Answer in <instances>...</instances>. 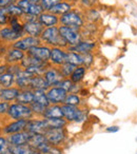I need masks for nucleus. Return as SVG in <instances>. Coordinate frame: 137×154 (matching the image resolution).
I'll return each instance as SVG.
<instances>
[{
  "label": "nucleus",
  "mask_w": 137,
  "mask_h": 154,
  "mask_svg": "<svg viewBox=\"0 0 137 154\" xmlns=\"http://www.w3.org/2000/svg\"><path fill=\"white\" fill-rule=\"evenodd\" d=\"M41 42H44L45 45H49L50 48H62L66 49L68 43L62 38L59 32V26H51V28H45L40 36Z\"/></svg>",
  "instance_id": "1"
},
{
  "label": "nucleus",
  "mask_w": 137,
  "mask_h": 154,
  "mask_svg": "<svg viewBox=\"0 0 137 154\" xmlns=\"http://www.w3.org/2000/svg\"><path fill=\"white\" fill-rule=\"evenodd\" d=\"M8 115L16 120H20V119L30 120L34 117V113H33L30 106L22 105V103H18L10 105Z\"/></svg>",
  "instance_id": "2"
},
{
  "label": "nucleus",
  "mask_w": 137,
  "mask_h": 154,
  "mask_svg": "<svg viewBox=\"0 0 137 154\" xmlns=\"http://www.w3.org/2000/svg\"><path fill=\"white\" fill-rule=\"evenodd\" d=\"M61 109L63 118L68 122H82L87 118L86 111L80 109L79 107L61 105Z\"/></svg>",
  "instance_id": "3"
},
{
  "label": "nucleus",
  "mask_w": 137,
  "mask_h": 154,
  "mask_svg": "<svg viewBox=\"0 0 137 154\" xmlns=\"http://www.w3.org/2000/svg\"><path fill=\"white\" fill-rule=\"evenodd\" d=\"M59 23H61V26H70V28L81 30V28L84 26V20L81 14L78 13L77 11L72 10L71 12H68V13L60 16Z\"/></svg>",
  "instance_id": "4"
},
{
  "label": "nucleus",
  "mask_w": 137,
  "mask_h": 154,
  "mask_svg": "<svg viewBox=\"0 0 137 154\" xmlns=\"http://www.w3.org/2000/svg\"><path fill=\"white\" fill-rule=\"evenodd\" d=\"M59 32L62 38L66 41L68 47H73L76 45L82 40V34L80 30L74 28H70V26H59Z\"/></svg>",
  "instance_id": "5"
},
{
  "label": "nucleus",
  "mask_w": 137,
  "mask_h": 154,
  "mask_svg": "<svg viewBox=\"0 0 137 154\" xmlns=\"http://www.w3.org/2000/svg\"><path fill=\"white\" fill-rule=\"evenodd\" d=\"M44 136L47 138V143L51 146L54 147H58L61 143H63V141L66 138L65 130L64 128H59V129H49L47 132L44 133Z\"/></svg>",
  "instance_id": "6"
},
{
  "label": "nucleus",
  "mask_w": 137,
  "mask_h": 154,
  "mask_svg": "<svg viewBox=\"0 0 137 154\" xmlns=\"http://www.w3.org/2000/svg\"><path fill=\"white\" fill-rule=\"evenodd\" d=\"M68 94L60 87H51L47 90V96L51 105H63Z\"/></svg>",
  "instance_id": "7"
},
{
  "label": "nucleus",
  "mask_w": 137,
  "mask_h": 154,
  "mask_svg": "<svg viewBox=\"0 0 137 154\" xmlns=\"http://www.w3.org/2000/svg\"><path fill=\"white\" fill-rule=\"evenodd\" d=\"M17 5H19L21 8V10L23 11V14H26V15L39 17L44 12V10L41 7L40 3H33L31 2L30 0H18Z\"/></svg>",
  "instance_id": "8"
},
{
  "label": "nucleus",
  "mask_w": 137,
  "mask_h": 154,
  "mask_svg": "<svg viewBox=\"0 0 137 154\" xmlns=\"http://www.w3.org/2000/svg\"><path fill=\"white\" fill-rule=\"evenodd\" d=\"M44 77L45 82H47L49 87H57L59 85V82L63 79L64 77L62 76V74L60 73L58 66H47V69L45 70V72L42 75Z\"/></svg>",
  "instance_id": "9"
},
{
  "label": "nucleus",
  "mask_w": 137,
  "mask_h": 154,
  "mask_svg": "<svg viewBox=\"0 0 137 154\" xmlns=\"http://www.w3.org/2000/svg\"><path fill=\"white\" fill-rule=\"evenodd\" d=\"M41 43L40 38H37V37L33 36H26L20 38L19 40L15 41V43L13 45V48L18 50H21L23 52H28L29 50H31L32 48L37 47Z\"/></svg>",
  "instance_id": "10"
},
{
  "label": "nucleus",
  "mask_w": 137,
  "mask_h": 154,
  "mask_svg": "<svg viewBox=\"0 0 137 154\" xmlns=\"http://www.w3.org/2000/svg\"><path fill=\"white\" fill-rule=\"evenodd\" d=\"M28 55L35 57L37 59L41 60L43 62H50V57H51V48L49 45H37V47L32 48L28 51Z\"/></svg>",
  "instance_id": "11"
},
{
  "label": "nucleus",
  "mask_w": 137,
  "mask_h": 154,
  "mask_svg": "<svg viewBox=\"0 0 137 154\" xmlns=\"http://www.w3.org/2000/svg\"><path fill=\"white\" fill-rule=\"evenodd\" d=\"M44 26L38 21V20H34V21H26L23 22V31L24 34H28L29 36L37 37L40 38L41 34L44 31Z\"/></svg>",
  "instance_id": "12"
},
{
  "label": "nucleus",
  "mask_w": 137,
  "mask_h": 154,
  "mask_svg": "<svg viewBox=\"0 0 137 154\" xmlns=\"http://www.w3.org/2000/svg\"><path fill=\"white\" fill-rule=\"evenodd\" d=\"M26 130L33 134H44L49 129L43 117L37 119H30L26 126Z\"/></svg>",
  "instance_id": "13"
},
{
  "label": "nucleus",
  "mask_w": 137,
  "mask_h": 154,
  "mask_svg": "<svg viewBox=\"0 0 137 154\" xmlns=\"http://www.w3.org/2000/svg\"><path fill=\"white\" fill-rule=\"evenodd\" d=\"M96 48V42L94 41H88V40H81L78 45H73V47H68L66 50L71 52H75L80 55H84V54L92 53L93 51Z\"/></svg>",
  "instance_id": "14"
},
{
  "label": "nucleus",
  "mask_w": 137,
  "mask_h": 154,
  "mask_svg": "<svg viewBox=\"0 0 137 154\" xmlns=\"http://www.w3.org/2000/svg\"><path fill=\"white\" fill-rule=\"evenodd\" d=\"M65 55L66 51L62 48H57L54 47L51 48V57H50V63L54 66H58L65 62Z\"/></svg>",
  "instance_id": "15"
},
{
  "label": "nucleus",
  "mask_w": 137,
  "mask_h": 154,
  "mask_svg": "<svg viewBox=\"0 0 137 154\" xmlns=\"http://www.w3.org/2000/svg\"><path fill=\"white\" fill-rule=\"evenodd\" d=\"M31 136H32V133L29 132L28 130L21 131V132L15 133V134H11L8 138V140L10 141L13 147L15 146H22V145H26L29 143Z\"/></svg>",
  "instance_id": "16"
},
{
  "label": "nucleus",
  "mask_w": 137,
  "mask_h": 154,
  "mask_svg": "<svg viewBox=\"0 0 137 154\" xmlns=\"http://www.w3.org/2000/svg\"><path fill=\"white\" fill-rule=\"evenodd\" d=\"M16 77V85L20 90H24V89H30V85L32 82V78L34 76L28 73L26 70H20L17 74L15 75Z\"/></svg>",
  "instance_id": "17"
},
{
  "label": "nucleus",
  "mask_w": 137,
  "mask_h": 154,
  "mask_svg": "<svg viewBox=\"0 0 137 154\" xmlns=\"http://www.w3.org/2000/svg\"><path fill=\"white\" fill-rule=\"evenodd\" d=\"M38 21L40 22L44 28L57 26V24L59 23V17L54 15L51 12H43L38 17Z\"/></svg>",
  "instance_id": "18"
},
{
  "label": "nucleus",
  "mask_w": 137,
  "mask_h": 154,
  "mask_svg": "<svg viewBox=\"0 0 137 154\" xmlns=\"http://www.w3.org/2000/svg\"><path fill=\"white\" fill-rule=\"evenodd\" d=\"M29 120H24V119H20V120H15L12 124L8 125L5 127L3 129V132L5 134H15V133L21 132V131L26 130V126H28Z\"/></svg>",
  "instance_id": "19"
},
{
  "label": "nucleus",
  "mask_w": 137,
  "mask_h": 154,
  "mask_svg": "<svg viewBox=\"0 0 137 154\" xmlns=\"http://www.w3.org/2000/svg\"><path fill=\"white\" fill-rule=\"evenodd\" d=\"M19 93H20L19 88L1 89V92H0V99L3 101H14L17 99Z\"/></svg>",
  "instance_id": "20"
},
{
  "label": "nucleus",
  "mask_w": 137,
  "mask_h": 154,
  "mask_svg": "<svg viewBox=\"0 0 137 154\" xmlns=\"http://www.w3.org/2000/svg\"><path fill=\"white\" fill-rule=\"evenodd\" d=\"M16 103L30 106L31 103H34V91L31 90V89L20 90L19 95H18L17 99H16Z\"/></svg>",
  "instance_id": "21"
},
{
  "label": "nucleus",
  "mask_w": 137,
  "mask_h": 154,
  "mask_svg": "<svg viewBox=\"0 0 137 154\" xmlns=\"http://www.w3.org/2000/svg\"><path fill=\"white\" fill-rule=\"evenodd\" d=\"M21 33H18L11 28H3L0 30V38L5 39L7 41H17L22 38Z\"/></svg>",
  "instance_id": "22"
},
{
  "label": "nucleus",
  "mask_w": 137,
  "mask_h": 154,
  "mask_svg": "<svg viewBox=\"0 0 137 154\" xmlns=\"http://www.w3.org/2000/svg\"><path fill=\"white\" fill-rule=\"evenodd\" d=\"M43 118H63L61 105H51L45 109Z\"/></svg>",
  "instance_id": "23"
},
{
  "label": "nucleus",
  "mask_w": 137,
  "mask_h": 154,
  "mask_svg": "<svg viewBox=\"0 0 137 154\" xmlns=\"http://www.w3.org/2000/svg\"><path fill=\"white\" fill-rule=\"evenodd\" d=\"M72 10H73V5H71L70 2H66V1H61V2H59L58 5H56L55 7H53L51 9V13H53L54 15L58 16V17H60V16L64 15V14L68 13V12H71Z\"/></svg>",
  "instance_id": "24"
},
{
  "label": "nucleus",
  "mask_w": 137,
  "mask_h": 154,
  "mask_svg": "<svg viewBox=\"0 0 137 154\" xmlns=\"http://www.w3.org/2000/svg\"><path fill=\"white\" fill-rule=\"evenodd\" d=\"M24 56H26V54H24L23 51L13 48L12 50L8 51L7 56H5V59H7V61L10 62V63L15 64V63H17V62L21 61V60L24 58Z\"/></svg>",
  "instance_id": "25"
},
{
  "label": "nucleus",
  "mask_w": 137,
  "mask_h": 154,
  "mask_svg": "<svg viewBox=\"0 0 137 154\" xmlns=\"http://www.w3.org/2000/svg\"><path fill=\"white\" fill-rule=\"evenodd\" d=\"M49 85L45 82L44 77L42 75H37V76H34L32 78V82H31L30 85V89L33 91L35 90H44L47 91L49 89Z\"/></svg>",
  "instance_id": "26"
},
{
  "label": "nucleus",
  "mask_w": 137,
  "mask_h": 154,
  "mask_svg": "<svg viewBox=\"0 0 137 154\" xmlns=\"http://www.w3.org/2000/svg\"><path fill=\"white\" fill-rule=\"evenodd\" d=\"M49 66V62H43L41 60L37 59L35 57H32L30 55H26L23 59L20 61V66L23 69L30 68V66Z\"/></svg>",
  "instance_id": "27"
},
{
  "label": "nucleus",
  "mask_w": 137,
  "mask_h": 154,
  "mask_svg": "<svg viewBox=\"0 0 137 154\" xmlns=\"http://www.w3.org/2000/svg\"><path fill=\"white\" fill-rule=\"evenodd\" d=\"M12 152H13V154H41L40 151H38L36 148L32 147L29 143L12 147Z\"/></svg>",
  "instance_id": "28"
},
{
  "label": "nucleus",
  "mask_w": 137,
  "mask_h": 154,
  "mask_svg": "<svg viewBox=\"0 0 137 154\" xmlns=\"http://www.w3.org/2000/svg\"><path fill=\"white\" fill-rule=\"evenodd\" d=\"M87 73V68L84 66H76V69L74 70V72L72 73V75L70 76V79L74 82V84H79L82 79L84 78Z\"/></svg>",
  "instance_id": "29"
},
{
  "label": "nucleus",
  "mask_w": 137,
  "mask_h": 154,
  "mask_svg": "<svg viewBox=\"0 0 137 154\" xmlns=\"http://www.w3.org/2000/svg\"><path fill=\"white\" fill-rule=\"evenodd\" d=\"M34 103H40V105L44 106L45 108L50 107L51 103H50L49 99L47 96V91L44 90H35L34 91Z\"/></svg>",
  "instance_id": "30"
},
{
  "label": "nucleus",
  "mask_w": 137,
  "mask_h": 154,
  "mask_svg": "<svg viewBox=\"0 0 137 154\" xmlns=\"http://www.w3.org/2000/svg\"><path fill=\"white\" fill-rule=\"evenodd\" d=\"M65 62L71 63L76 66H82V56L78 53H75V52H71V51H68V50H66Z\"/></svg>",
  "instance_id": "31"
},
{
  "label": "nucleus",
  "mask_w": 137,
  "mask_h": 154,
  "mask_svg": "<svg viewBox=\"0 0 137 154\" xmlns=\"http://www.w3.org/2000/svg\"><path fill=\"white\" fill-rule=\"evenodd\" d=\"M44 120L47 129L65 128L66 124H68V122L64 118H44Z\"/></svg>",
  "instance_id": "32"
},
{
  "label": "nucleus",
  "mask_w": 137,
  "mask_h": 154,
  "mask_svg": "<svg viewBox=\"0 0 137 154\" xmlns=\"http://www.w3.org/2000/svg\"><path fill=\"white\" fill-rule=\"evenodd\" d=\"M57 87H60V88L63 89V90L66 91L68 93H77L78 92L77 84H74L70 78H63V79L59 82V85H58Z\"/></svg>",
  "instance_id": "33"
},
{
  "label": "nucleus",
  "mask_w": 137,
  "mask_h": 154,
  "mask_svg": "<svg viewBox=\"0 0 137 154\" xmlns=\"http://www.w3.org/2000/svg\"><path fill=\"white\" fill-rule=\"evenodd\" d=\"M15 80H16L15 75L11 72H5L0 75V85L3 88H12Z\"/></svg>",
  "instance_id": "34"
},
{
  "label": "nucleus",
  "mask_w": 137,
  "mask_h": 154,
  "mask_svg": "<svg viewBox=\"0 0 137 154\" xmlns=\"http://www.w3.org/2000/svg\"><path fill=\"white\" fill-rule=\"evenodd\" d=\"M81 103V97L77 93H68L66 95V98L64 100L63 105L68 106H74V107H79Z\"/></svg>",
  "instance_id": "35"
},
{
  "label": "nucleus",
  "mask_w": 137,
  "mask_h": 154,
  "mask_svg": "<svg viewBox=\"0 0 137 154\" xmlns=\"http://www.w3.org/2000/svg\"><path fill=\"white\" fill-rule=\"evenodd\" d=\"M60 73L62 74V76L64 78H70V76L72 75V73L74 72V70L76 69V66H73L71 63H68V62H64L62 66H60L59 68Z\"/></svg>",
  "instance_id": "36"
},
{
  "label": "nucleus",
  "mask_w": 137,
  "mask_h": 154,
  "mask_svg": "<svg viewBox=\"0 0 137 154\" xmlns=\"http://www.w3.org/2000/svg\"><path fill=\"white\" fill-rule=\"evenodd\" d=\"M8 9V14H9V17H18V18H21L23 16V11L21 10V8L19 5H10V7L7 8Z\"/></svg>",
  "instance_id": "37"
},
{
  "label": "nucleus",
  "mask_w": 137,
  "mask_h": 154,
  "mask_svg": "<svg viewBox=\"0 0 137 154\" xmlns=\"http://www.w3.org/2000/svg\"><path fill=\"white\" fill-rule=\"evenodd\" d=\"M12 147L13 146L10 143L8 139L0 137V154H13Z\"/></svg>",
  "instance_id": "38"
},
{
  "label": "nucleus",
  "mask_w": 137,
  "mask_h": 154,
  "mask_svg": "<svg viewBox=\"0 0 137 154\" xmlns=\"http://www.w3.org/2000/svg\"><path fill=\"white\" fill-rule=\"evenodd\" d=\"M61 1H63V0H41L40 5L43 8L44 12H50L52 8L55 7L56 5H58Z\"/></svg>",
  "instance_id": "39"
},
{
  "label": "nucleus",
  "mask_w": 137,
  "mask_h": 154,
  "mask_svg": "<svg viewBox=\"0 0 137 154\" xmlns=\"http://www.w3.org/2000/svg\"><path fill=\"white\" fill-rule=\"evenodd\" d=\"M30 107H31V109H32V111H33V113H34V115L41 116V117H42L43 113H44L45 109H47V108H45L44 106L40 105V103H31Z\"/></svg>",
  "instance_id": "40"
},
{
  "label": "nucleus",
  "mask_w": 137,
  "mask_h": 154,
  "mask_svg": "<svg viewBox=\"0 0 137 154\" xmlns=\"http://www.w3.org/2000/svg\"><path fill=\"white\" fill-rule=\"evenodd\" d=\"M82 56V66H86L87 69L90 68L91 66L94 62V56L92 53H88V54H84Z\"/></svg>",
  "instance_id": "41"
},
{
  "label": "nucleus",
  "mask_w": 137,
  "mask_h": 154,
  "mask_svg": "<svg viewBox=\"0 0 137 154\" xmlns=\"http://www.w3.org/2000/svg\"><path fill=\"white\" fill-rule=\"evenodd\" d=\"M10 17L8 14V9L7 8L0 7V26H5L8 23Z\"/></svg>",
  "instance_id": "42"
},
{
  "label": "nucleus",
  "mask_w": 137,
  "mask_h": 154,
  "mask_svg": "<svg viewBox=\"0 0 137 154\" xmlns=\"http://www.w3.org/2000/svg\"><path fill=\"white\" fill-rule=\"evenodd\" d=\"M18 0H0V7L8 8L10 5H13L17 3Z\"/></svg>",
  "instance_id": "43"
},
{
  "label": "nucleus",
  "mask_w": 137,
  "mask_h": 154,
  "mask_svg": "<svg viewBox=\"0 0 137 154\" xmlns=\"http://www.w3.org/2000/svg\"><path fill=\"white\" fill-rule=\"evenodd\" d=\"M10 105L7 101H3V103H0V114H5L9 111Z\"/></svg>",
  "instance_id": "44"
},
{
  "label": "nucleus",
  "mask_w": 137,
  "mask_h": 154,
  "mask_svg": "<svg viewBox=\"0 0 137 154\" xmlns=\"http://www.w3.org/2000/svg\"><path fill=\"white\" fill-rule=\"evenodd\" d=\"M120 130V128L118 126H110L105 128V132L108 133H116Z\"/></svg>",
  "instance_id": "45"
},
{
  "label": "nucleus",
  "mask_w": 137,
  "mask_h": 154,
  "mask_svg": "<svg viewBox=\"0 0 137 154\" xmlns=\"http://www.w3.org/2000/svg\"><path fill=\"white\" fill-rule=\"evenodd\" d=\"M81 3L87 8H91L96 3V0H81Z\"/></svg>",
  "instance_id": "46"
},
{
  "label": "nucleus",
  "mask_w": 137,
  "mask_h": 154,
  "mask_svg": "<svg viewBox=\"0 0 137 154\" xmlns=\"http://www.w3.org/2000/svg\"><path fill=\"white\" fill-rule=\"evenodd\" d=\"M47 154H62V151L58 147H54V146H52V148L50 149V151Z\"/></svg>",
  "instance_id": "47"
},
{
  "label": "nucleus",
  "mask_w": 137,
  "mask_h": 154,
  "mask_svg": "<svg viewBox=\"0 0 137 154\" xmlns=\"http://www.w3.org/2000/svg\"><path fill=\"white\" fill-rule=\"evenodd\" d=\"M0 92H1V89H0Z\"/></svg>",
  "instance_id": "48"
},
{
  "label": "nucleus",
  "mask_w": 137,
  "mask_h": 154,
  "mask_svg": "<svg viewBox=\"0 0 137 154\" xmlns=\"http://www.w3.org/2000/svg\"><path fill=\"white\" fill-rule=\"evenodd\" d=\"M136 141H137V137H136Z\"/></svg>",
  "instance_id": "49"
},
{
  "label": "nucleus",
  "mask_w": 137,
  "mask_h": 154,
  "mask_svg": "<svg viewBox=\"0 0 137 154\" xmlns=\"http://www.w3.org/2000/svg\"><path fill=\"white\" fill-rule=\"evenodd\" d=\"M136 154H137V152H136Z\"/></svg>",
  "instance_id": "50"
}]
</instances>
